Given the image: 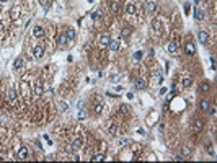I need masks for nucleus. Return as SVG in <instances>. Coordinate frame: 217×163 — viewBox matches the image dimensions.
<instances>
[{
    "instance_id": "f257e3e1",
    "label": "nucleus",
    "mask_w": 217,
    "mask_h": 163,
    "mask_svg": "<svg viewBox=\"0 0 217 163\" xmlns=\"http://www.w3.org/2000/svg\"><path fill=\"white\" fill-rule=\"evenodd\" d=\"M105 126H106V131H108V134H110L111 137H116V135H118V131H119L116 124H114L113 121H106Z\"/></svg>"
},
{
    "instance_id": "f03ea898",
    "label": "nucleus",
    "mask_w": 217,
    "mask_h": 163,
    "mask_svg": "<svg viewBox=\"0 0 217 163\" xmlns=\"http://www.w3.org/2000/svg\"><path fill=\"white\" fill-rule=\"evenodd\" d=\"M202 127H204V121L202 119H194L191 124V131L193 132H201Z\"/></svg>"
},
{
    "instance_id": "7ed1b4c3",
    "label": "nucleus",
    "mask_w": 217,
    "mask_h": 163,
    "mask_svg": "<svg viewBox=\"0 0 217 163\" xmlns=\"http://www.w3.org/2000/svg\"><path fill=\"white\" fill-rule=\"evenodd\" d=\"M185 52H186L188 56H194V54H196V47H194V44H193L191 41H186V42H185Z\"/></svg>"
},
{
    "instance_id": "20e7f679",
    "label": "nucleus",
    "mask_w": 217,
    "mask_h": 163,
    "mask_svg": "<svg viewBox=\"0 0 217 163\" xmlns=\"http://www.w3.org/2000/svg\"><path fill=\"white\" fill-rule=\"evenodd\" d=\"M33 36H34L36 39H41V38L44 36V28L41 25H36L34 28H33Z\"/></svg>"
},
{
    "instance_id": "39448f33",
    "label": "nucleus",
    "mask_w": 217,
    "mask_h": 163,
    "mask_svg": "<svg viewBox=\"0 0 217 163\" xmlns=\"http://www.w3.org/2000/svg\"><path fill=\"white\" fill-rule=\"evenodd\" d=\"M197 39H199V42H201L202 46H206L207 41H209V33H207V31H199V34H197Z\"/></svg>"
},
{
    "instance_id": "423d86ee",
    "label": "nucleus",
    "mask_w": 217,
    "mask_h": 163,
    "mask_svg": "<svg viewBox=\"0 0 217 163\" xmlns=\"http://www.w3.org/2000/svg\"><path fill=\"white\" fill-rule=\"evenodd\" d=\"M157 10V0H149L145 5V11L147 13H153Z\"/></svg>"
},
{
    "instance_id": "0eeeda50",
    "label": "nucleus",
    "mask_w": 217,
    "mask_h": 163,
    "mask_svg": "<svg viewBox=\"0 0 217 163\" xmlns=\"http://www.w3.org/2000/svg\"><path fill=\"white\" fill-rule=\"evenodd\" d=\"M110 41H111L110 34H101L100 36V46L101 47H108L110 46Z\"/></svg>"
},
{
    "instance_id": "6e6552de",
    "label": "nucleus",
    "mask_w": 217,
    "mask_h": 163,
    "mask_svg": "<svg viewBox=\"0 0 217 163\" xmlns=\"http://www.w3.org/2000/svg\"><path fill=\"white\" fill-rule=\"evenodd\" d=\"M8 100H10L11 103H16V100H18V92H16L15 88H10V90H8Z\"/></svg>"
},
{
    "instance_id": "1a4fd4ad",
    "label": "nucleus",
    "mask_w": 217,
    "mask_h": 163,
    "mask_svg": "<svg viewBox=\"0 0 217 163\" xmlns=\"http://www.w3.org/2000/svg\"><path fill=\"white\" fill-rule=\"evenodd\" d=\"M108 47H110V51L111 52H118V49H119V39H111Z\"/></svg>"
},
{
    "instance_id": "9d476101",
    "label": "nucleus",
    "mask_w": 217,
    "mask_h": 163,
    "mask_svg": "<svg viewBox=\"0 0 217 163\" xmlns=\"http://www.w3.org/2000/svg\"><path fill=\"white\" fill-rule=\"evenodd\" d=\"M82 142H83V139H82V137H75L74 140H72L70 148H72V150H77V148H80V147H82Z\"/></svg>"
},
{
    "instance_id": "9b49d317",
    "label": "nucleus",
    "mask_w": 217,
    "mask_h": 163,
    "mask_svg": "<svg viewBox=\"0 0 217 163\" xmlns=\"http://www.w3.org/2000/svg\"><path fill=\"white\" fill-rule=\"evenodd\" d=\"M145 80L144 78H136V82H134V87H136V90H144L145 88Z\"/></svg>"
},
{
    "instance_id": "f8f14e48",
    "label": "nucleus",
    "mask_w": 217,
    "mask_h": 163,
    "mask_svg": "<svg viewBox=\"0 0 217 163\" xmlns=\"http://www.w3.org/2000/svg\"><path fill=\"white\" fill-rule=\"evenodd\" d=\"M28 155H30L28 148H26V147H21L20 152H18V160H26V158H28Z\"/></svg>"
},
{
    "instance_id": "ddd939ff",
    "label": "nucleus",
    "mask_w": 217,
    "mask_h": 163,
    "mask_svg": "<svg viewBox=\"0 0 217 163\" xmlns=\"http://www.w3.org/2000/svg\"><path fill=\"white\" fill-rule=\"evenodd\" d=\"M110 7H111V11H113V13H118V11H119V8H121V3H119V0H111Z\"/></svg>"
},
{
    "instance_id": "4468645a",
    "label": "nucleus",
    "mask_w": 217,
    "mask_h": 163,
    "mask_svg": "<svg viewBox=\"0 0 217 163\" xmlns=\"http://www.w3.org/2000/svg\"><path fill=\"white\" fill-rule=\"evenodd\" d=\"M43 56H44V47L38 44V46L34 47V57H36V59H41Z\"/></svg>"
},
{
    "instance_id": "2eb2a0df",
    "label": "nucleus",
    "mask_w": 217,
    "mask_h": 163,
    "mask_svg": "<svg viewBox=\"0 0 217 163\" xmlns=\"http://www.w3.org/2000/svg\"><path fill=\"white\" fill-rule=\"evenodd\" d=\"M43 93H44V87H43V83L38 82V83L34 85V95H36V96H41Z\"/></svg>"
},
{
    "instance_id": "dca6fc26",
    "label": "nucleus",
    "mask_w": 217,
    "mask_h": 163,
    "mask_svg": "<svg viewBox=\"0 0 217 163\" xmlns=\"http://www.w3.org/2000/svg\"><path fill=\"white\" fill-rule=\"evenodd\" d=\"M199 108H201V111L207 112V111H209V109H211V103L207 101V100H202V101L199 103Z\"/></svg>"
},
{
    "instance_id": "f3484780",
    "label": "nucleus",
    "mask_w": 217,
    "mask_h": 163,
    "mask_svg": "<svg viewBox=\"0 0 217 163\" xmlns=\"http://www.w3.org/2000/svg\"><path fill=\"white\" fill-rule=\"evenodd\" d=\"M126 13L127 15H134V13H136V5L131 3V2H127L126 3Z\"/></svg>"
},
{
    "instance_id": "a211bd4d",
    "label": "nucleus",
    "mask_w": 217,
    "mask_h": 163,
    "mask_svg": "<svg viewBox=\"0 0 217 163\" xmlns=\"http://www.w3.org/2000/svg\"><path fill=\"white\" fill-rule=\"evenodd\" d=\"M75 36H77V33H75V30H74V28H69V30H66V38H67V39H75Z\"/></svg>"
},
{
    "instance_id": "6ab92c4d",
    "label": "nucleus",
    "mask_w": 217,
    "mask_h": 163,
    "mask_svg": "<svg viewBox=\"0 0 217 163\" xmlns=\"http://www.w3.org/2000/svg\"><path fill=\"white\" fill-rule=\"evenodd\" d=\"M209 90H211V83H209V82H202V83H201V87H199V92L207 93Z\"/></svg>"
},
{
    "instance_id": "aec40b11",
    "label": "nucleus",
    "mask_w": 217,
    "mask_h": 163,
    "mask_svg": "<svg viewBox=\"0 0 217 163\" xmlns=\"http://www.w3.org/2000/svg\"><path fill=\"white\" fill-rule=\"evenodd\" d=\"M204 16H206V11L204 10H199V8L194 10V18L196 20H204Z\"/></svg>"
},
{
    "instance_id": "412c9836",
    "label": "nucleus",
    "mask_w": 217,
    "mask_h": 163,
    "mask_svg": "<svg viewBox=\"0 0 217 163\" xmlns=\"http://www.w3.org/2000/svg\"><path fill=\"white\" fill-rule=\"evenodd\" d=\"M176 42L175 41H172V42H168V46H167V51L168 52H176Z\"/></svg>"
},
{
    "instance_id": "4be33fe9",
    "label": "nucleus",
    "mask_w": 217,
    "mask_h": 163,
    "mask_svg": "<svg viewBox=\"0 0 217 163\" xmlns=\"http://www.w3.org/2000/svg\"><path fill=\"white\" fill-rule=\"evenodd\" d=\"M13 67H15L16 70H20L21 67H23V59H21V57H18V59L13 62Z\"/></svg>"
},
{
    "instance_id": "5701e85b",
    "label": "nucleus",
    "mask_w": 217,
    "mask_h": 163,
    "mask_svg": "<svg viewBox=\"0 0 217 163\" xmlns=\"http://www.w3.org/2000/svg\"><path fill=\"white\" fill-rule=\"evenodd\" d=\"M191 85H193V78H191V77H186V78L183 80V87H185V88H189Z\"/></svg>"
},
{
    "instance_id": "b1692460",
    "label": "nucleus",
    "mask_w": 217,
    "mask_h": 163,
    "mask_svg": "<svg viewBox=\"0 0 217 163\" xmlns=\"http://www.w3.org/2000/svg\"><path fill=\"white\" fill-rule=\"evenodd\" d=\"M38 2L43 5V8H44V10H49V8H51V2H49V0H38Z\"/></svg>"
},
{
    "instance_id": "393cba45",
    "label": "nucleus",
    "mask_w": 217,
    "mask_h": 163,
    "mask_svg": "<svg viewBox=\"0 0 217 163\" xmlns=\"http://www.w3.org/2000/svg\"><path fill=\"white\" fill-rule=\"evenodd\" d=\"M103 158H105V155H103V153H96V155H93L90 160H91V162H101Z\"/></svg>"
},
{
    "instance_id": "a878e982",
    "label": "nucleus",
    "mask_w": 217,
    "mask_h": 163,
    "mask_svg": "<svg viewBox=\"0 0 217 163\" xmlns=\"http://www.w3.org/2000/svg\"><path fill=\"white\" fill-rule=\"evenodd\" d=\"M152 30H153V31H160V21H158V20L152 21Z\"/></svg>"
},
{
    "instance_id": "bb28decb",
    "label": "nucleus",
    "mask_w": 217,
    "mask_h": 163,
    "mask_svg": "<svg viewBox=\"0 0 217 163\" xmlns=\"http://www.w3.org/2000/svg\"><path fill=\"white\" fill-rule=\"evenodd\" d=\"M57 42H59V46H61V47H64V46H66V42H67V38H66V34L59 36V41H57Z\"/></svg>"
},
{
    "instance_id": "cd10ccee",
    "label": "nucleus",
    "mask_w": 217,
    "mask_h": 163,
    "mask_svg": "<svg viewBox=\"0 0 217 163\" xmlns=\"http://www.w3.org/2000/svg\"><path fill=\"white\" fill-rule=\"evenodd\" d=\"M131 33H132L131 28H124V30H122V33H121V36H122V38H127V36L131 34Z\"/></svg>"
},
{
    "instance_id": "c85d7f7f",
    "label": "nucleus",
    "mask_w": 217,
    "mask_h": 163,
    "mask_svg": "<svg viewBox=\"0 0 217 163\" xmlns=\"http://www.w3.org/2000/svg\"><path fill=\"white\" fill-rule=\"evenodd\" d=\"M118 112H121V114H127V112H129V108L126 106V104H122L121 108H119V111Z\"/></svg>"
},
{
    "instance_id": "c756f323",
    "label": "nucleus",
    "mask_w": 217,
    "mask_h": 163,
    "mask_svg": "<svg viewBox=\"0 0 217 163\" xmlns=\"http://www.w3.org/2000/svg\"><path fill=\"white\" fill-rule=\"evenodd\" d=\"M101 109H103V104H101V103H98V104L95 106V112H96V114H100Z\"/></svg>"
},
{
    "instance_id": "7c9ffc66",
    "label": "nucleus",
    "mask_w": 217,
    "mask_h": 163,
    "mask_svg": "<svg viewBox=\"0 0 217 163\" xmlns=\"http://www.w3.org/2000/svg\"><path fill=\"white\" fill-rule=\"evenodd\" d=\"M61 109H62V111H64V109H66V111H67V109H69V104H67V103H64V101H62V103H61Z\"/></svg>"
},
{
    "instance_id": "2f4dec72",
    "label": "nucleus",
    "mask_w": 217,
    "mask_h": 163,
    "mask_svg": "<svg viewBox=\"0 0 217 163\" xmlns=\"http://www.w3.org/2000/svg\"><path fill=\"white\" fill-rule=\"evenodd\" d=\"M141 57H142V51H137L136 54H134V59H137V61H139Z\"/></svg>"
},
{
    "instance_id": "473e14b6",
    "label": "nucleus",
    "mask_w": 217,
    "mask_h": 163,
    "mask_svg": "<svg viewBox=\"0 0 217 163\" xmlns=\"http://www.w3.org/2000/svg\"><path fill=\"white\" fill-rule=\"evenodd\" d=\"M189 153H191V150H189L188 147H185V148H183V155H189Z\"/></svg>"
},
{
    "instance_id": "72a5a7b5",
    "label": "nucleus",
    "mask_w": 217,
    "mask_h": 163,
    "mask_svg": "<svg viewBox=\"0 0 217 163\" xmlns=\"http://www.w3.org/2000/svg\"><path fill=\"white\" fill-rule=\"evenodd\" d=\"M127 142H129V140H127V139H121V140H119V145H126Z\"/></svg>"
},
{
    "instance_id": "f704fd0d",
    "label": "nucleus",
    "mask_w": 217,
    "mask_h": 163,
    "mask_svg": "<svg viewBox=\"0 0 217 163\" xmlns=\"http://www.w3.org/2000/svg\"><path fill=\"white\" fill-rule=\"evenodd\" d=\"M163 129H165V126H163V124H160V126H158V132H163Z\"/></svg>"
},
{
    "instance_id": "c9c22d12",
    "label": "nucleus",
    "mask_w": 217,
    "mask_h": 163,
    "mask_svg": "<svg viewBox=\"0 0 217 163\" xmlns=\"http://www.w3.org/2000/svg\"><path fill=\"white\" fill-rule=\"evenodd\" d=\"M118 78H119V77H116V75H111V78H110V80H111V82H116Z\"/></svg>"
},
{
    "instance_id": "e433bc0d",
    "label": "nucleus",
    "mask_w": 217,
    "mask_h": 163,
    "mask_svg": "<svg viewBox=\"0 0 217 163\" xmlns=\"http://www.w3.org/2000/svg\"><path fill=\"white\" fill-rule=\"evenodd\" d=\"M0 2H3V3H5V2H8V0H0Z\"/></svg>"
}]
</instances>
